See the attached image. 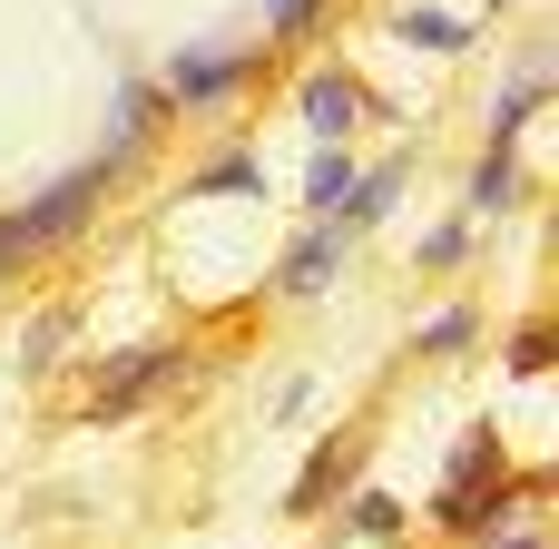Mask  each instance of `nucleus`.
Here are the masks:
<instances>
[{"label": "nucleus", "instance_id": "1", "mask_svg": "<svg viewBox=\"0 0 559 549\" xmlns=\"http://www.w3.org/2000/svg\"><path fill=\"white\" fill-rule=\"evenodd\" d=\"M157 373H167V354H128V363H108V373H98V403H88V413H128V403H138Z\"/></svg>", "mask_w": 559, "mask_h": 549}, {"label": "nucleus", "instance_id": "2", "mask_svg": "<svg viewBox=\"0 0 559 549\" xmlns=\"http://www.w3.org/2000/svg\"><path fill=\"white\" fill-rule=\"evenodd\" d=\"M226 79H236V59H226V49H197V59H177V69H167V88H177V98H216Z\"/></svg>", "mask_w": 559, "mask_h": 549}, {"label": "nucleus", "instance_id": "3", "mask_svg": "<svg viewBox=\"0 0 559 549\" xmlns=\"http://www.w3.org/2000/svg\"><path fill=\"white\" fill-rule=\"evenodd\" d=\"M305 118H314L324 138H344V128H354V79H314V88H305Z\"/></svg>", "mask_w": 559, "mask_h": 549}, {"label": "nucleus", "instance_id": "4", "mask_svg": "<svg viewBox=\"0 0 559 549\" xmlns=\"http://www.w3.org/2000/svg\"><path fill=\"white\" fill-rule=\"evenodd\" d=\"M334 265H344V236H305V246H295V265H285V285H295V295H314Z\"/></svg>", "mask_w": 559, "mask_h": 549}, {"label": "nucleus", "instance_id": "5", "mask_svg": "<svg viewBox=\"0 0 559 549\" xmlns=\"http://www.w3.org/2000/svg\"><path fill=\"white\" fill-rule=\"evenodd\" d=\"M305 187H314V206H344V196H354V157H344V147H324Z\"/></svg>", "mask_w": 559, "mask_h": 549}, {"label": "nucleus", "instance_id": "6", "mask_svg": "<svg viewBox=\"0 0 559 549\" xmlns=\"http://www.w3.org/2000/svg\"><path fill=\"white\" fill-rule=\"evenodd\" d=\"M197 187H206V196H236V187H255V157H216Z\"/></svg>", "mask_w": 559, "mask_h": 549}, {"label": "nucleus", "instance_id": "7", "mask_svg": "<svg viewBox=\"0 0 559 549\" xmlns=\"http://www.w3.org/2000/svg\"><path fill=\"white\" fill-rule=\"evenodd\" d=\"M403 29H413V39H432V49H462V20H423V10H403Z\"/></svg>", "mask_w": 559, "mask_h": 549}, {"label": "nucleus", "instance_id": "8", "mask_svg": "<svg viewBox=\"0 0 559 549\" xmlns=\"http://www.w3.org/2000/svg\"><path fill=\"white\" fill-rule=\"evenodd\" d=\"M501 196H511V167H501V157H491V167H481V177H472V206H501Z\"/></svg>", "mask_w": 559, "mask_h": 549}, {"label": "nucleus", "instance_id": "9", "mask_svg": "<svg viewBox=\"0 0 559 549\" xmlns=\"http://www.w3.org/2000/svg\"><path fill=\"white\" fill-rule=\"evenodd\" d=\"M275 20H285V29H305V20H314V0H275Z\"/></svg>", "mask_w": 559, "mask_h": 549}, {"label": "nucleus", "instance_id": "10", "mask_svg": "<svg viewBox=\"0 0 559 549\" xmlns=\"http://www.w3.org/2000/svg\"><path fill=\"white\" fill-rule=\"evenodd\" d=\"M501 549H540V540H501Z\"/></svg>", "mask_w": 559, "mask_h": 549}]
</instances>
